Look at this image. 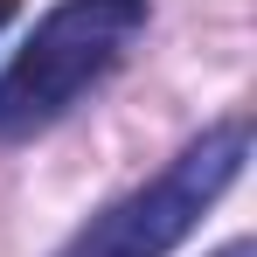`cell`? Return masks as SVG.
<instances>
[{
    "instance_id": "obj_4",
    "label": "cell",
    "mask_w": 257,
    "mask_h": 257,
    "mask_svg": "<svg viewBox=\"0 0 257 257\" xmlns=\"http://www.w3.org/2000/svg\"><path fill=\"white\" fill-rule=\"evenodd\" d=\"M7 7H14V0H0V21H7Z\"/></svg>"
},
{
    "instance_id": "obj_3",
    "label": "cell",
    "mask_w": 257,
    "mask_h": 257,
    "mask_svg": "<svg viewBox=\"0 0 257 257\" xmlns=\"http://www.w3.org/2000/svg\"><path fill=\"white\" fill-rule=\"evenodd\" d=\"M215 257H257V250H250V243H222Z\"/></svg>"
},
{
    "instance_id": "obj_2",
    "label": "cell",
    "mask_w": 257,
    "mask_h": 257,
    "mask_svg": "<svg viewBox=\"0 0 257 257\" xmlns=\"http://www.w3.org/2000/svg\"><path fill=\"white\" fill-rule=\"evenodd\" d=\"M243 160H250V118H222L195 146H181L146 188H132L125 202L90 215L56 257H167L229 195V181L243 174Z\"/></svg>"
},
{
    "instance_id": "obj_1",
    "label": "cell",
    "mask_w": 257,
    "mask_h": 257,
    "mask_svg": "<svg viewBox=\"0 0 257 257\" xmlns=\"http://www.w3.org/2000/svg\"><path fill=\"white\" fill-rule=\"evenodd\" d=\"M139 28H146V0H56L0 70V139L49 132L132 49Z\"/></svg>"
}]
</instances>
